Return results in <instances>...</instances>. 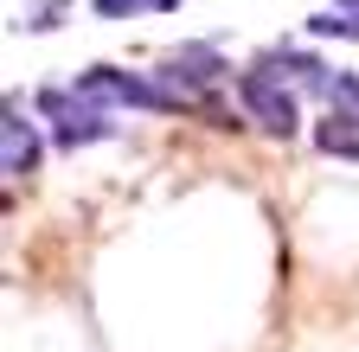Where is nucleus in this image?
<instances>
[{"instance_id": "nucleus-1", "label": "nucleus", "mask_w": 359, "mask_h": 352, "mask_svg": "<svg viewBox=\"0 0 359 352\" xmlns=\"http://www.w3.org/2000/svg\"><path fill=\"white\" fill-rule=\"evenodd\" d=\"M39 115H45V128H52V141L71 148V154L90 148V141H109V135H116L109 109H103L97 97H83L77 83H71V90H58V83H52V90H39Z\"/></svg>"}, {"instance_id": "nucleus-2", "label": "nucleus", "mask_w": 359, "mask_h": 352, "mask_svg": "<svg viewBox=\"0 0 359 352\" xmlns=\"http://www.w3.org/2000/svg\"><path fill=\"white\" fill-rule=\"evenodd\" d=\"M77 90L83 97H97L103 109H148V115H167V109H180L173 103V90L154 77V71H116V64H90L83 77H77Z\"/></svg>"}, {"instance_id": "nucleus-3", "label": "nucleus", "mask_w": 359, "mask_h": 352, "mask_svg": "<svg viewBox=\"0 0 359 352\" xmlns=\"http://www.w3.org/2000/svg\"><path fill=\"white\" fill-rule=\"evenodd\" d=\"M238 103H244V115L263 128V135H295L302 128V115H295V90L283 83V71L276 64H250V71H238Z\"/></svg>"}, {"instance_id": "nucleus-4", "label": "nucleus", "mask_w": 359, "mask_h": 352, "mask_svg": "<svg viewBox=\"0 0 359 352\" xmlns=\"http://www.w3.org/2000/svg\"><path fill=\"white\" fill-rule=\"evenodd\" d=\"M0 173L13 186L39 173V103L26 109L20 97H7V109H0Z\"/></svg>"}, {"instance_id": "nucleus-5", "label": "nucleus", "mask_w": 359, "mask_h": 352, "mask_svg": "<svg viewBox=\"0 0 359 352\" xmlns=\"http://www.w3.org/2000/svg\"><path fill=\"white\" fill-rule=\"evenodd\" d=\"M224 71H231V64H224L212 45H180L173 58H161V71H154V77L167 83V90H173V103L187 109V103H199V97L212 90V83H218Z\"/></svg>"}, {"instance_id": "nucleus-6", "label": "nucleus", "mask_w": 359, "mask_h": 352, "mask_svg": "<svg viewBox=\"0 0 359 352\" xmlns=\"http://www.w3.org/2000/svg\"><path fill=\"white\" fill-rule=\"evenodd\" d=\"M314 148H321V154H340V160H359V115L353 109H327L321 128H314Z\"/></svg>"}, {"instance_id": "nucleus-7", "label": "nucleus", "mask_w": 359, "mask_h": 352, "mask_svg": "<svg viewBox=\"0 0 359 352\" xmlns=\"http://www.w3.org/2000/svg\"><path fill=\"white\" fill-rule=\"evenodd\" d=\"M180 0H90L97 20H135V13H173Z\"/></svg>"}, {"instance_id": "nucleus-8", "label": "nucleus", "mask_w": 359, "mask_h": 352, "mask_svg": "<svg viewBox=\"0 0 359 352\" xmlns=\"http://www.w3.org/2000/svg\"><path fill=\"white\" fill-rule=\"evenodd\" d=\"M308 32H314V38H359V13H346V7L314 13V20H308Z\"/></svg>"}, {"instance_id": "nucleus-9", "label": "nucleus", "mask_w": 359, "mask_h": 352, "mask_svg": "<svg viewBox=\"0 0 359 352\" xmlns=\"http://www.w3.org/2000/svg\"><path fill=\"white\" fill-rule=\"evenodd\" d=\"M65 7H71V0H32V7H20L13 26H20V32H45V26H58L52 13H65Z\"/></svg>"}]
</instances>
